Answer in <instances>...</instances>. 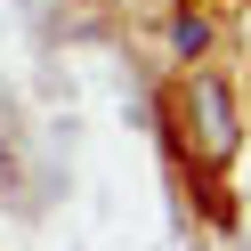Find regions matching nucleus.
Wrapping results in <instances>:
<instances>
[{
	"label": "nucleus",
	"instance_id": "f257e3e1",
	"mask_svg": "<svg viewBox=\"0 0 251 251\" xmlns=\"http://www.w3.org/2000/svg\"><path fill=\"white\" fill-rule=\"evenodd\" d=\"M235 138H243V122H235L227 81H219V73H186V89H178V146L195 154L202 170H219L235 154Z\"/></svg>",
	"mask_w": 251,
	"mask_h": 251
},
{
	"label": "nucleus",
	"instance_id": "f03ea898",
	"mask_svg": "<svg viewBox=\"0 0 251 251\" xmlns=\"http://www.w3.org/2000/svg\"><path fill=\"white\" fill-rule=\"evenodd\" d=\"M170 41H178V49H186V57H202V41H211V25H202V17H195V8H186V17H178V25H170Z\"/></svg>",
	"mask_w": 251,
	"mask_h": 251
},
{
	"label": "nucleus",
	"instance_id": "7ed1b4c3",
	"mask_svg": "<svg viewBox=\"0 0 251 251\" xmlns=\"http://www.w3.org/2000/svg\"><path fill=\"white\" fill-rule=\"evenodd\" d=\"M211 8H251V0H211Z\"/></svg>",
	"mask_w": 251,
	"mask_h": 251
}]
</instances>
